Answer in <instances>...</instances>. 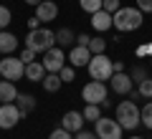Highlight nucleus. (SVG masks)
<instances>
[{"mask_svg": "<svg viewBox=\"0 0 152 139\" xmlns=\"http://www.w3.org/2000/svg\"><path fill=\"white\" fill-rule=\"evenodd\" d=\"M142 25V10L140 8H119L112 15V28H117L119 33L137 31Z\"/></svg>", "mask_w": 152, "mask_h": 139, "instance_id": "1", "label": "nucleus"}, {"mask_svg": "<svg viewBox=\"0 0 152 139\" xmlns=\"http://www.w3.org/2000/svg\"><path fill=\"white\" fill-rule=\"evenodd\" d=\"M56 46V33L48 28H36V31H28L26 36V48L36 51V53H46L48 48Z\"/></svg>", "mask_w": 152, "mask_h": 139, "instance_id": "2", "label": "nucleus"}, {"mask_svg": "<svg viewBox=\"0 0 152 139\" xmlns=\"http://www.w3.org/2000/svg\"><path fill=\"white\" fill-rule=\"evenodd\" d=\"M86 68H89V76L94 81H109L114 76V61L109 56H104V53H96V56L89 58Z\"/></svg>", "mask_w": 152, "mask_h": 139, "instance_id": "3", "label": "nucleus"}, {"mask_svg": "<svg viewBox=\"0 0 152 139\" xmlns=\"http://www.w3.org/2000/svg\"><path fill=\"white\" fill-rule=\"evenodd\" d=\"M117 122L122 124V129H137V124L140 122V106H137V101H119L117 104Z\"/></svg>", "mask_w": 152, "mask_h": 139, "instance_id": "4", "label": "nucleus"}, {"mask_svg": "<svg viewBox=\"0 0 152 139\" xmlns=\"http://www.w3.org/2000/svg\"><path fill=\"white\" fill-rule=\"evenodd\" d=\"M96 139H122V124L117 122V119H109V116H99L96 122Z\"/></svg>", "mask_w": 152, "mask_h": 139, "instance_id": "5", "label": "nucleus"}, {"mask_svg": "<svg viewBox=\"0 0 152 139\" xmlns=\"http://www.w3.org/2000/svg\"><path fill=\"white\" fill-rule=\"evenodd\" d=\"M0 76L5 81H18L26 76V63L20 58H13V56H5L0 61Z\"/></svg>", "mask_w": 152, "mask_h": 139, "instance_id": "6", "label": "nucleus"}, {"mask_svg": "<svg viewBox=\"0 0 152 139\" xmlns=\"http://www.w3.org/2000/svg\"><path fill=\"white\" fill-rule=\"evenodd\" d=\"M81 96H84V101H86V104H99V106H102V104L107 101L109 91H107V86H104V81H94L91 79L81 89Z\"/></svg>", "mask_w": 152, "mask_h": 139, "instance_id": "7", "label": "nucleus"}, {"mask_svg": "<svg viewBox=\"0 0 152 139\" xmlns=\"http://www.w3.org/2000/svg\"><path fill=\"white\" fill-rule=\"evenodd\" d=\"M41 63H43L46 74H58V71L66 66V53L58 48V46H53V48H48L43 53V61H41Z\"/></svg>", "mask_w": 152, "mask_h": 139, "instance_id": "8", "label": "nucleus"}, {"mask_svg": "<svg viewBox=\"0 0 152 139\" xmlns=\"http://www.w3.org/2000/svg\"><path fill=\"white\" fill-rule=\"evenodd\" d=\"M23 119L20 109H18V104H0V129H13L18 122Z\"/></svg>", "mask_w": 152, "mask_h": 139, "instance_id": "9", "label": "nucleus"}, {"mask_svg": "<svg viewBox=\"0 0 152 139\" xmlns=\"http://www.w3.org/2000/svg\"><path fill=\"white\" fill-rule=\"evenodd\" d=\"M109 86H112V91L114 94H129L132 91V86H134V81H132V76L129 74H124V71H119V74H114L112 79H109Z\"/></svg>", "mask_w": 152, "mask_h": 139, "instance_id": "10", "label": "nucleus"}, {"mask_svg": "<svg viewBox=\"0 0 152 139\" xmlns=\"http://www.w3.org/2000/svg\"><path fill=\"white\" fill-rule=\"evenodd\" d=\"M56 15H58V5H56L53 0H41L36 5V18L41 23H51L56 20Z\"/></svg>", "mask_w": 152, "mask_h": 139, "instance_id": "11", "label": "nucleus"}, {"mask_svg": "<svg viewBox=\"0 0 152 139\" xmlns=\"http://www.w3.org/2000/svg\"><path fill=\"white\" fill-rule=\"evenodd\" d=\"M84 114L81 111H66L64 114V119H61V127L66 129V132H71V134H76V132H81L84 129Z\"/></svg>", "mask_w": 152, "mask_h": 139, "instance_id": "12", "label": "nucleus"}, {"mask_svg": "<svg viewBox=\"0 0 152 139\" xmlns=\"http://www.w3.org/2000/svg\"><path fill=\"white\" fill-rule=\"evenodd\" d=\"M89 58H91V51H89L86 46H74V48H71V53H69V63L74 66V68L86 66Z\"/></svg>", "mask_w": 152, "mask_h": 139, "instance_id": "13", "label": "nucleus"}, {"mask_svg": "<svg viewBox=\"0 0 152 139\" xmlns=\"http://www.w3.org/2000/svg\"><path fill=\"white\" fill-rule=\"evenodd\" d=\"M91 28H94V31H99V33L109 31V28H112V13H107V10L91 13Z\"/></svg>", "mask_w": 152, "mask_h": 139, "instance_id": "14", "label": "nucleus"}, {"mask_svg": "<svg viewBox=\"0 0 152 139\" xmlns=\"http://www.w3.org/2000/svg\"><path fill=\"white\" fill-rule=\"evenodd\" d=\"M15 96H18L15 84H13V81H0V101L10 104V101H15Z\"/></svg>", "mask_w": 152, "mask_h": 139, "instance_id": "15", "label": "nucleus"}, {"mask_svg": "<svg viewBox=\"0 0 152 139\" xmlns=\"http://www.w3.org/2000/svg\"><path fill=\"white\" fill-rule=\"evenodd\" d=\"M18 48V38L8 31H0V53H13Z\"/></svg>", "mask_w": 152, "mask_h": 139, "instance_id": "16", "label": "nucleus"}, {"mask_svg": "<svg viewBox=\"0 0 152 139\" xmlns=\"http://www.w3.org/2000/svg\"><path fill=\"white\" fill-rule=\"evenodd\" d=\"M43 76H46V68H43V63H38V61H33V63H26V79L28 81H43Z\"/></svg>", "mask_w": 152, "mask_h": 139, "instance_id": "17", "label": "nucleus"}, {"mask_svg": "<svg viewBox=\"0 0 152 139\" xmlns=\"http://www.w3.org/2000/svg\"><path fill=\"white\" fill-rule=\"evenodd\" d=\"M15 104H18V109H20L23 116H28V114L36 109V96H31V94H18V96H15Z\"/></svg>", "mask_w": 152, "mask_h": 139, "instance_id": "18", "label": "nucleus"}, {"mask_svg": "<svg viewBox=\"0 0 152 139\" xmlns=\"http://www.w3.org/2000/svg\"><path fill=\"white\" fill-rule=\"evenodd\" d=\"M74 43H76V36H74V31H69V28H58V31H56V46H58V48L74 46Z\"/></svg>", "mask_w": 152, "mask_h": 139, "instance_id": "19", "label": "nucleus"}, {"mask_svg": "<svg viewBox=\"0 0 152 139\" xmlns=\"http://www.w3.org/2000/svg\"><path fill=\"white\" fill-rule=\"evenodd\" d=\"M41 84H43V89L48 91V94H53V91H58L61 86H64V81H61V76H58V74H46Z\"/></svg>", "mask_w": 152, "mask_h": 139, "instance_id": "20", "label": "nucleus"}, {"mask_svg": "<svg viewBox=\"0 0 152 139\" xmlns=\"http://www.w3.org/2000/svg\"><path fill=\"white\" fill-rule=\"evenodd\" d=\"M84 119H86V122H96L99 116H102V106H99V104H86V109H84Z\"/></svg>", "mask_w": 152, "mask_h": 139, "instance_id": "21", "label": "nucleus"}, {"mask_svg": "<svg viewBox=\"0 0 152 139\" xmlns=\"http://www.w3.org/2000/svg\"><path fill=\"white\" fill-rule=\"evenodd\" d=\"M140 122L145 124L147 129H152V101H147L145 106L140 109Z\"/></svg>", "mask_w": 152, "mask_h": 139, "instance_id": "22", "label": "nucleus"}, {"mask_svg": "<svg viewBox=\"0 0 152 139\" xmlns=\"http://www.w3.org/2000/svg\"><path fill=\"white\" fill-rule=\"evenodd\" d=\"M86 48L91 51V56H96V53H104V51H107V41H104V38H91Z\"/></svg>", "mask_w": 152, "mask_h": 139, "instance_id": "23", "label": "nucleus"}, {"mask_svg": "<svg viewBox=\"0 0 152 139\" xmlns=\"http://www.w3.org/2000/svg\"><path fill=\"white\" fill-rule=\"evenodd\" d=\"M137 91H140L142 99H152V79H150V76H147L145 81H140V84H137Z\"/></svg>", "mask_w": 152, "mask_h": 139, "instance_id": "24", "label": "nucleus"}, {"mask_svg": "<svg viewBox=\"0 0 152 139\" xmlns=\"http://www.w3.org/2000/svg\"><path fill=\"white\" fill-rule=\"evenodd\" d=\"M102 3H104V0H79L81 10H86V13H96V10H102Z\"/></svg>", "mask_w": 152, "mask_h": 139, "instance_id": "25", "label": "nucleus"}, {"mask_svg": "<svg viewBox=\"0 0 152 139\" xmlns=\"http://www.w3.org/2000/svg\"><path fill=\"white\" fill-rule=\"evenodd\" d=\"M129 76H132V81H137V84H140V81H145L150 74H147V68H145V66H137V63H134V68L129 71Z\"/></svg>", "mask_w": 152, "mask_h": 139, "instance_id": "26", "label": "nucleus"}, {"mask_svg": "<svg viewBox=\"0 0 152 139\" xmlns=\"http://www.w3.org/2000/svg\"><path fill=\"white\" fill-rule=\"evenodd\" d=\"M10 20H13V15H10V10H8L5 5H0V31H5V28L10 25Z\"/></svg>", "mask_w": 152, "mask_h": 139, "instance_id": "27", "label": "nucleus"}, {"mask_svg": "<svg viewBox=\"0 0 152 139\" xmlns=\"http://www.w3.org/2000/svg\"><path fill=\"white\" fill-rule=\"evenodd\" d=\"M58 76H61V81H64V84H69V81H74L76 71H74V66H64V68L58 71Z\"/></svg>", "mask_w": 152, "mask_h": 139, "instance_id": "28", "label": "nucleus"}, {"mask_svg": "<svg viewBox=\"0 0 152 139\" xmlns=\"http://www.w3.org/2000/svg\"><path fill=\"white\" fill-rule=\"evenodd\" d=\"M48 139H74V134H71V132H66V129L61 127V129H53V132L48 134Z\"/></svg>", "mask_w": 152, "mask_h": 139, "instance_id": "29", "label": "nucleus"}, {"mask_svg": "<svg viewBox=\"0 0 152 139\" xmlns=\"http://www.w3.org/2000/svg\"><path fill=\"white\" fill-rule=\"evenodd\" d=\"M102 10H107V13H112V15H114V13L119 10V0H104V3H102Z\"/></svg>", "mask_w": 152, "mask_h": 139, "instance_id": "30", "label": "nucleus"}, {"mask_svg": "<svg viewBox=\"0 0 152 139\" xmlns=\"http://www.w3.org/2000/svg\"><path fill=\"white\" fill-rule=\"evenodd\" d=\"M18 58H20L23 63H33V61H36V51H31V48H23Z\"/></svg>", "mask_w": 152, "mask_h": 139, "instance_id": "31", "label": "nucleus"}, {"mask_svg": "<svg viewBox=\"0 0 152 139\" xmlns=\"http://www.w3.org/2000/svg\"><path fill=\"white\" fill-rule=\"evenodd\" d=\"M137 8L142 13H152V0H137Z\"/></svg>", "mask_w": 152, "mask_h": 139, "instance_id": "32", "label": "nucleus"}, {"mask_svg": "<svg viewBox=\"0 0 152 139\" xmlns=\"http://www.w3.org/2000/svg\"><path fill=\"white\" fill-rule=\"evenodd\" d=\"M89 41H91V36H86V33H79L76 36V46H89Z\"/></svg>", "mask_w": 152, "mask_h": 139, "instance_id": "33", "label": "nucleus"}, {"mask_svg": "<svg viewBox=\"0 0 152 139\" xmlns=\"http://www.w3.org/2000/svg\"><path fill=\"white\" fill-rule=\"evenodd\" d=\"M74 139H96V134H94V132H84V129H81V132H76Z\"/></svg>", "mask_w": 152, "mask_h": 139, "instance_id": "34", "label": "nucleus"}, {"mask_svg": "<svg viewBox=\"0 0 152 139\" xmlns=\"http://www.w3.org/2000/svg\"><path fill=\"white\" fill-rule=\"evenodd\" d=\"M38 23H41L38 18H28V28H31V31H36V28H38Z\"/></svg>", "mask_w": 152, "mask_h": 139, "instance_id": "35", "label": "nucleus"}, {"mask_svg": "<svg viewBox=\"0 0 152 139\" xmlns=\"http://www.w3.org/2000/svg\"><path fill=\"white\" fill-rule=\"evenodd\" d=\"M137 56H140V58H145V56H150V53H147V46H140V48H137Z\"/></svg>", "mask_w": 152, "mask_h": 139, "instance_id": "36", "label": "nucleus"}, {"mask_svg": "<svg viewBox=\"0 0 152 139\" xmlns=\"http://www.w3.org/2000/svg\"><path fill=\"white\" fill-rule=\"evenodd\" d=\"M119 71H124V63L122 61H114V74H119Z\"/></svg>", "mask_w": 152, "mask_h": 139, "instance_id": "37", "label": "nucleus"}, {"mask_svg": "<svg viewBox=\"0 0 152 139\" xmlns=\"http://www.w3.org/2000/svg\"><path fill=\"white\" fill-rule=\"evenodd\" d=\"M147 53H150V58H152V41L147 43Z\"/></svg>", "mask_w": 152, "mask_h": 139, "instance_id": "38", "label": "nucleus"}, {"mask_svg": "<svg viewBox=\"0 0 152 139\" xmlns=\"http://www.w3.org/2000/svg\"><path fill=\"white\" fill-rule=\"evenodd\" d=\"M28 5H38V3H41V0H26Z\"/></svg>", "mask_w": 152, "mask_h": 139, "instance_id": "39", "label": "nucleus"}, {"mask_svg": "<svg viewBox=\"0 0 152 139\" xmlns=\"http://www.w3.org/2000/svg\"><path fill=\"white\" fill-rule=\"evenodd\" d=\"M129 139H142V137H129Z\"/></svg>", "mask_w": 152, "mask_h": 139, "instance_id": "40", "label": "nucleus"}]
</instances>
